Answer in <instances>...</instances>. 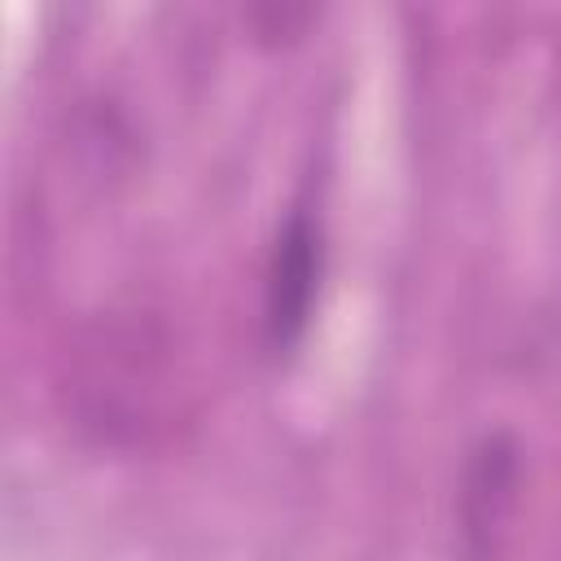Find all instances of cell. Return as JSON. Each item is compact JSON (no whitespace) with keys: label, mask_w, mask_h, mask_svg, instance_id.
Returning a JSON list of instances; mask_svg holds the SVG:
<instances>
[{"label":"cell","mask_w":561,"mask_h":561,"mask_svg":"<svg viewBox=\"0 0 561 561\" xmlns=\"http://www.w3.org/2000/svg\"><path fill=\"white\" fill-rule=\"evenodd\" d=\"M522 486V451L508 434H486L465 460L460 495H456V522H460V548L469 561H491L500 552V539L508 535L513 508Z\"/></svg>","instance_id":"obj_2"},{"label":"cell","mask_w":561,"mask_h":561,"mask_svg":"<svg viewBox=\"0 0 561 561\" xmlns=\"http://www.w3.org/2000/svg\"><path fill=\"white\" fill-rule=\"evenodd\" d=\"M320 228L307 210H289L276 228L267 272H263V342L272 355H285L302 342L320 289Z\"/></svg>","instance_id":"obj_1"}]
</instances>
